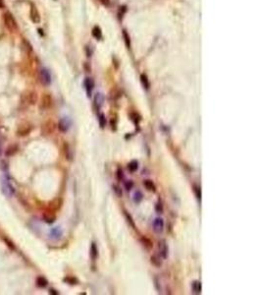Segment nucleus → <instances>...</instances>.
<instances>
[{"mask_svg":"<svg viewBox=\"0 0 262 295\" xmlns=\"http://www.w3.org/2000/svg\"><path fill=\"white\" fill-rule=\"evenodd\" d=\"M99 1L105 6H109V4H110V0H99Z\"/></svg>","mask_w":262,"mask_h":295,"instance_id":"obj_41","label":"nucleus"},{"mask_svg":"<svg viewBox=\"0 0 262 295\" xmlns=\"http://www.w3.org/2000/svg\"><path fill=\"white\" fill-rule=\"evenodd\" d=\"M155 211H156L157 214H162L163 213V211H164V208H163V205H162L161 201H158V202L156 203V205H155Z\"/></svg>","mask_w":262,"mask_h":295,"instance_id":"obj_35","label":"nucleus"},{"mask_svg":"<svg viewBox=\"0 0 262 295\" xmlns=\"http://www.w3.org/2000/svg\"><path fill=\"white\" fill-rule=\"evenodd\" d=\"M131 117H132V120L134 121V122L135 123V124H138V121L140 120V118H138V117H140V116H138V115L137 114V113H132V114H131Z\"/></svg>","mask_w":262,"mask_h":295,"instance_id":"obj_38","label":"nucleus"},{"mask_svg":"<svg viewBox=\"0 0 262 295\" xmlns=\"http://www.w3.org/2000/svg\"><path fill=\"white\" fill-rule=\"evenodd\" d=\"M30 20L35 24H38L41 22V15H39L38 8L35 5L30 6Z\"/></svg>","mask_w":262,"mask_h":295,"instance_id":"obj_10","label":"nucleus"},{"mask_svg":"<svg viewBox=\"0 0 262 295\" xmlns=\"http://www.w3.org/2000/svg\"><path fill=\"white\" fill-rule=\"evenodd\" d=\"M47 284H48V281L44 276H38V278H36V285H38V287L43 288L45 286H47Z\"/></svg>","mask_w":262,"mask_h":295,"instance_id":"obj_23","label":"nucleus"},{"mask_svg":"<svg viewBox=\"0 0 262 295\" xmlns=\"http://www.w3.org/2000/svg\"><path fill=\"white\" fill-rule=\"evenodd\" d=\"M124 217H125L126 220H127V222H128L129 225H130L134 230H137V227H135V220H134V219H132V214H131L130 213H128V211H126V210H124Z\"/></svg>","mask_w":262,"mask_h":295,"instance_id":"obj_15","label":"nucleus"},{"mask_svg":"<svg viewBox=\"0 0 262 295\" xmlns=\"http://www.w3.org/2000/svg\"><path fill=\"white\" fill-rule=\"evenodd\" d=\"M201 289H202V285L201 282L199 280H195L193 281L192 283V290L195 294H200L201 293Z\"/></svg>","mask_w":262,"mask_h":295,"instance_id":"obj_17","label":"nucleus"},{"mask_svg":"<svg viewBox=\"0 0 262 295\" xmlns=\"http://www.w3.org/2000/svg\"><path fill=\"white\" fill-rule=\"evenodd\" d=\"M17 152H18V146L14 144V145H11V146H9L7 148L6 153H5V155L8 156V158H10V156L14 155Z\"/></svg>","mask_w":262,"mask_h":295,"instance_id":"obj_19","label":"nucleus"},{"mask_svg":"<svg viewBox=\"0 0 262 295\" xmlns=\"http://www.w3.org/2000/svg\"><path fill=\"white\" fill-rule=\"evenodd\" d=\"M128 169L130 170V172H135L138 169V161H132L130 163L128 164Z\"/></svg>","mask_w":262,"mask_h":295,"instance_id":"obj_27","label":"nucleus"},{"mask_svg":"<svg viewBox=\"0 0 262 295\" xmlns=\"http://www.w3.org/2000/svg\"><path fill=\"white\" fill-rule=\"evenodd\" d=\"M154 286H155L156 290L158 292H161V285H160V281L158 280L157 278H154Z\"/></svg>","mask_w":262,"mask_h":295,"instance_id":"obj_37","label":"nucleus"},{"mask_svg":"<svg viewBox=\"0 0 262 295\" xmlns=\"http://www.w3.org/2000/svg\"><path fill=\"white\" fill-rule=\"evenodd\" d=\"M71 120L68 117H64L62 119H60L59 122H58V129L63 132V133H66V132L69 130L71 127Z\"/></svg>","mask_w":262,"mask_h":295,"instance_id":"obj_8","label":"nucleus"},{"mask_svg":"<svg viewBox=\"0 0 262 295\" xmlns=\"http://www.w3.org/2000/svg\"><path fill=\"white\" fill-rule=\"evenodd\" d=\"M62 230H61L60 227H54L53 229L51 230V236L52 237H54V238H60L61 236H62Z\"/></svg>","mask_w":262,"mask_h":295,"instance_id":"obj_26","label":"nucleus"},{"mask_svg":"<svg viewBox=\"0 0 262 295\" xmlns=\"http://www.w3.org/2000/svg\"><path fill=\"white\" fill-rule=\"evenodd\" d=\"M140 82H141V84H143V88H145L146 90H148L149 87H150V83H149L148 78H147V76L145 75V74H141V76H140Z\"/></svg>","mask_w":262,"mask_h":295,"instance_id":"obj_25","label":"nucleus"},{"mask_svg":"<svg viewBox=\"0 0 262 295\" xmlns=\"http://www.w3.org/2000/svg\"><path fill=\"white\" fill-rule=\"evenodd\" d=\"M124 186H125V189L127 190V191H131V190L134 188L135 183H134V181L132 180H127V181H125Z\"/></svg>","mask_w":262,"mask_h":295,"instance_id":"obj_32","label":"nucleus"},{"mask_svg":"<svg viewBox=\"0 0 262 295\" xmlns=\"http://www.w3.org/2000/svg\"><path fill=\"white\" fill-rule=\"evenodd\" d=\"M43 219L47 223H53L56 219V216L53 213H45L43 214Z\"/></svg>","mask_w":262,"mask_h":295,"instance_id":"obj_21","label":"nucleus"},{"mask_svg":"<svg viewBox=\"0 0 262 295\" xmlns=\"http://www.w3.org/2000/svg\"><path fill=\"white\" fill-rule=\"evenodd\" d=\"M64 281L66 282V283L68 284H78V282L79 280L77 279L76 278H74V276H66L65 278H64Z\"/></svg>","mask_w":262,"mask_h":295,"instance_id":"obj_31","label":"nucleus"},{"mask_svg":"<svg viewBox=\"0 0 262 295\" xmlns=\"http://www.w3.org/2000/svg\"><path fill=\"white\" fill-rule=\"evenodd\" d=\"M158 248H159V252H160V257H161L163 260H166L169 255V248H168L166 240H164V239L160 240L158 243Z\"/></svg>","mask_w":262,"mask_h":295,"instance_id":"obj_6","label":"nucleus"},{"mask_svg":"<svg viewBox=\"0 0 262 295\" xmlns=\"http://www.w3.org/2000/svg\"><path fill=\"white\" fill-rule=\"evenodd\" d=\"M52 102H53V100H52L51 94H44L41 100V109H42V110L49 109L52 106Z\"/></svg>","mask_w":262,"mask_h":295,"instance_id":"obj_4","label":"nucleus"},{"mask_svg":"<svg viewBox=\"0 0 262 295\" xmlns=\"http://www.w3.org/2000/svg\"><path fill=\"white\" fill-rule=\"evenodd\" d=\"M4 240H5V242H6V244H7V246H9V247H10V249H12V250H14V249H15V246L13 245V243H12V242H11L10 240H9V239H7V238H5Z\"/></svg>","mask_w":262,"mask_h":295,"instance_id":"obj_40","label":"nucleus"},{"mask_svg":"<svg viewBox=\"0 0 262 295\" xmlns=\"http://www.w3.org/2000/svg\"><path fill=\"white\" fill-rule=\"evenodd\" d=\"M116 175H117V179L118 180H123L124 179V171L121 167H118L117 168V171H116Z\"/></svg>","mask_w":262,"mask_h":295,"instance_id":"obj_36","label":"nucleus"},{"mask_svg":"<svg viewBox=\"0 0 262 295\" xmlns=\"http://www.w3.org/2000/svg\"><path fill=\"white\" fill-rule=\"evenodd\" d=\"M140 241H141V243H143V245L144 246V248L147 249V250H150V249H152V247H153V242L151 241V239H150V238L146 237V236H143V237L140 238Z\"/></svg>","mask_w":262,"mask_h":295,"instance_id":"obj_18","label":"nucleus"},{"mask_svg":"<svg viewBox=\"0 0 262 295\" xmlns=\"http://www.w3.org/2000/svg\"><path fill=\"white\" fill-rule=\"evenodd\" d=\"M161 259H162L161 257H159L158 255L154 254V255H152L151 257H150V263H151L154 267H156V268H161L162 267V260Z\"/></svg>","mask_w":262,"mask_h":295,"instance_id":"obj_13","label":"nucleus"},{"mask_svg":"<svg viewBox=\"0 0 262 295\" xmlns=\"http://www.w3.org/2000/svg\"><path fill=\"white\" fill-rule=\"evenodd\" d=\"M63 150H64V153H65V156L68 161H71L72 159V150H71V148L69 146V144L65 143L63 146Z\"/></svg>","mask_w":262,"mask_h":295,"instance_id":"obj_22","label":"nucleus"},{"mask_svg":"<svg viewBox=\"0 0 262 295\" xmlns=\"http://www.w3.org/2000/svg\"><path fill=\"white\" fill-rule=\"evenodd\" d=\"M4 24H5L6 28L10 31L16 30V28H17L16 20L14 19V16L10 13V12H6L4 14Z\"/></svg>","mask_w":262,"mask_h":295,"instance_id":"obj_2","label":"nucleus"},{"mask_svg":"<svg viewBox=\"0 0 262 295\" xmlns=\"http://www.w3.org/2000/svg\"><path fill=\"white\" fill-rule=\"evenodd\" d=\"M25 100H26L28 104H35L36 101H38V94L33 91H30L28 94H26Z\"/></svg>","mask_w":262,"mask_h":295,"instance_id":"obj_11","label":"nucleus"},{"mask_svg":"<svg viewBox=\"0 0 262 295\" xmlns=\"http://www.w3.org/2000/svg\"><path fill=\"white\" fill-rule=\"evenodd\" d=\"M143 186L145 187V189L149 192H156V186L155 184L153 183L152 180L150 179H145L143 180Z\"/></svg>","mask_w":262,"mask_h":295,"instance_id":"obj_14","label":"nucleus"},{"mask_svg":"<svg viewBox=\"0 0 262 295\" xmlns=\"http://www.w3.org/2000/svg\"><path fill=\"white\" fill-rule=\"evenodd\" d=\"M98 123H99V126L101 129L105 128L106 126V118H105V115L103 113H99L98 114Z\"/></svg>","mask_w":262,"mask_h":295,"instance_id":"obj_28","label":"nucleus"},{"mask_svg":"<svg viewBox=\"0 0 262 295\" xmlns=\"http://www.w3.org/2000/svg\"><path fill=\"white\" fill-rule=\"evenodd\" d=\"M89 255H90V258L92 261H95L97 259L98 257V249H97V246L95 244V242H92L91 246H90V250H89Z\"/></svg>","mask_w":262,"mask_h":295,"instance_id":"obj_16","label":"nucleus"},{"mask_svg":"<svg viewBox=\"0 0 262 295\" xmlns=\"http://www.w3.org/2000/svg\"><path fill=\"white\" fill-rule=\"evenodd\" d=\"M193 192L196 196V198L200 200L201 199V189H200V186L198 185H193Z\"/></svg>","mask_w":262,"mask_h":295,"instance_id":"obj_34","label":"nucleus"},{"mask_svg":"<svg viewBox=\"0 0 262 295\" xmlns=\"http://www.w3.org/2000/svg\"><path fill=\"white\" fill-rule=\"evenodd\" d=\"M112 189H113V191L116 194L117 197L121 198V197L123 196V191H122L121 187H120L119 185H116V184H114V185H112Z\"/></svg>","mask_w":262,"mask_h":295,"instance_id":"obj_30","label":"nucleus"},{"mask_svg":"<svg viewBox=\"0 0 262 295\" xmlns=\"http://www.w3.org/2000/svg\"><path fill=\"white\" fill-rule=\"evenodd\" d=\"M33 126L30 124V123L25 122V123H22V124H20L19 126H18L17 134H18V136H20V137L28 136V135L33 131Z\"/></svg>","mask_w":262,"mask_h":295,"instance_id":"obj_1","label":"nucleus"},{"mask_svg":"<svg viewBox=\"0 0 262 295\" xmlns=\"http://www.w3.org/2000/svg\"><path fill=\"white\" fill-rule=\"evenodd\" d=\"M110 125H111V128H112V130L115 131L116 129H117V119L116 118H112V119H111Z\"/></svg>","mask_w":262,"mask_h":295,"instance_id":"obj_39","label":"nucleus"},{"mask_svg":"<svg viewBox=\"0 0 262 295\" xmlns=\"http://www.w3.org/2000/svg\"><path fill=\"white\" fill-rule=\"evenodd\" d=\"M143 200V192L140 191V190H137V191L135 192V194H134V202L135 203V204H140V203H141Z\"/></svg>","mask_w":262,"mask_h":295,"instance_id":"obj_24","label":"nucleus"},{"mask_svg":"<svg viewBox=\"0 0 262 295\" xmlns=\"http://www.w3.org/2000/svg\"><path fill=\"white\" fill-rule=\"evenodd\" d=\"M4 6V3H3V0H0V8H2Z\"/></svg>","mask_w":262,"mask_h":295,"instance_id":"obj_43","label":"nucleus"},{"mask_svg":"<svg viewBox=\"0 0 262 295\" xmlns=\"http://www.w3.org/2000/svg\"><path fill=\"white\" fill-rule=\"evenodd\" d=\"M55 129H56V123L53 120H47L41 127V133L44 136H48L54 133Z\"/></svg>","mask_w":262,"mask_h":295,"instance_id":"obj_3","label":"nucleus"},{"mask_svg":"<svg viewBox=\"0 0 262 295\" xmlns=\"http://www.w3.org/2000/svg\"><path fill=\"white\" fill-rule=\"evenodd\" d=\"M61 205H62V200H61V199H56V200H54L53 202H51L50 204H49V208H50L53 211H55L59 210L60 207H61Z\"/></svg>","mask_w":262,"mask_h":295,"instance_id":"obj_20","label":"nucleus"},{"mask_svg":"<svg viewBox=\"0 0 262 295\" xmlns=\"http://www.w3.org/2000/svg\"><path fill=\"white\" fill-rule=\"evenodd\" d=\"M123 36H124V39H125V44H126V47L128 48L131 47V41H130V36L127 33V32L124 30L123 31Z\"/></svg>","mask_w":262,"mask_h":295,"instance_id":"obj_33","label":"nucleus"},{"mask_svg":"<svg viewBox=\"0 0 262 295\" xmlns=\"http://www.w3.org/2000/svg\"><path fill=\"white\" fill-rule=\"evenodd\" d=\"M92 36H94L95 39H102V33H101V30L98 27H94L93 30H92Z\"/></svg>","mask_w":262,"mask_h":295,"instance_id":"obj_29","label":"nucleus"},{"mask_svg":"<svg viewBox=\"0 0 262 295\" xmlns=\"http://www.w3.org/2000/svg\"><path fill=\"white\" fill-rule=\"evenodd\" d=\"M49 293H50V294H55V295L59 294L56 290H54V289H50V290H49Z\"/></svg>","mask_w":262,"mask_h":295,"instance_id":"obj_42","label":"nucleus"},{"mask_svg":"<svg viewBox=\"0 0 262 295\" xmlns=\"http://www.w3.org/2000/svg\"><path fill=\"white\" fill-rule=\"evenodd\" d=\"M94 106L97 110H99L101 107H102L103 103H104V97L101 93H97L94 96Z\"/></svg>","mask_w":262,"mask_h":295,"instance_id":"obj_12","label":"nucleus"},{"mask_svg":"<svg viewBox=\"0 0 262 295\" xmlns=\"http://www.w3.org/2000/svg\"><path fill=\"white\" fill-rule=\"evenodd\" d=\"M39 79H41V82L44 86L50 85L51 84V75H50V72H49L46 68H42L41 71H39Z\"/></svg>","mask_w":262,"mask_h":295,"instance_id":"obj_5","label":"nucleus"},{"mask_svg":"<svg viewBox=\"0 0 262 295\" xmlns=\"http://www.w3.org/2000/svg\"><path fill=\"white\" fill-rule=\"evenodd\" d=\"M152 227H153L154 232L158 233V234L162 233L163 230H164V227H165L164 219H161V217H156V219L153 220Z\"/></svg>","mask_w":262,"mask_h":295,"instance_id":"obj_7","label":"nucleus"},{"mask_svg":"<svg viewBox=\"0 0 262 295\" xmlns=\"http://www.w3.org/2000/svg\"><path fill=\"white\" fill-rule=\"evenodd\" d=\"M84 84H85V91H87V96H88V97H90L91 94H92V91H93V89H94L93 79L92 78H85Z\"/></svg>","mask_w":262,"mask_h":295,"instance_id":"obj_9","label":"nucleus"}]
</instances>
